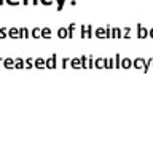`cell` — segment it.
I'll use <instances>...</instances> for the list:
<instances>
[{"instance_id":"obj_1","label":"cell","mask_w":153,"mask_h":150,"mask_svg":"<svg viewBox=\"0 0 153 150\" xmlns=\"http://www.w3.org/2000/svg\"><path fill=\"white\" fill-rule=\"evenodd\" d=\"M56 59H57L56 54H51L50 59H46V67L48 69H56Z\"/></svg>"},{"instance_id":"obj_2","label":"cell","mask_w":153,"mask_h":150,"mask_svg":"<svg viewBox=\"0 0 153 150\" xmlns=\"http://www.w3.org/2000/svg\"><path fill=\"white\" fill-rule=\"evenodd\" d=\"M8 37L10 38H21V37H19V27L8 29Z\"/></svg>"},{"instance_id":"obj_3","label":"cell","mask_w":153,"mask_h":150,"mask_svg":"<svg viewBox=\"0 0 153 150\" xmlns=\"http://www.w3.org/2000/svg\"><path fill=\"white\" fill-rule=\"evenodd\" d=\"M57 37H59V38H69V29L59 27V29H57Z\"/></svg>"},{"instance_id":"obj_4","label":"cell","mask_w":153,"mask_h":150,"mask_svg":"<svg viewBox=\"0 0 153 150\" xmlns=\"http://www.w3.org/2000/svg\"><path fill=\"white\" fill-rule=\"evenodd\" d=\"M70 66L74 67V69H80V67H83V62H81V57H74V59H70Z\"/></svg>"},{"instance_id":"obj_5","label":"cell","mask_w":153,"mask_h":150,"mask_svg":"<svg viewBox=\"0 0 153 150\" xmlns=\"http://www.w3.org/2000/svg\"><path fill=\"white\" fill-rule=\"evenodd\" d=\"M33 66H35L37 69H43V67H46V61L43 59V57H37L35 62H33Z\"/></svg>"},{"instance_id":"obj_6","label":"cell","mask_w":153,"mask_h":150,"mask_svg":"<svg viewBox=\"0 0 153 150\" xmlns=\"http://www.w3.org/2000/svg\"><path fill=\"white\" fill-rule=\"evenodd\" d=\"M3 66L7 67V69H13V67H14V59H13V57H5V59H3Z\"/></svg>"},{"instance_id":"obj_7","label":"cell","mask_w":153,"mask_h":150,"mask_svg":"<svg viewBox=\"0 0 153 150\" xmlns=\"http://www.w3.org/2000/svg\"><path fill=\"white\" fill-rule=\"evenodd\" d=\"M19 37L21 38H29L30 37V32L27 31V27H19Z\"/></svg>"},{"instance_id":"obj_8","label":"cell","mask_w":153,"mask_h":150,"mask_svg":"<svg viewBox=\"0 0 153 150\" xmlns=\"http://www.w3.org/2000/svg\"><path fill=\"white\" fill-rule=\"evenodd\" d=\"M30 37H33V38H40V37H42V29L33 27L32 31H30Z\"/></svg>"},{"instance_id":"obj_9","label":"cell","mask_w":153,"mask_h":150,"mask_svg":"<svg viewBox=\"0 0 153 150\" xmlns=\"http://www.w3.org/2000/svg\"><path fill=\"white\" fill-rule=\"evenodd\" d=\"M24 67H26L24 61L21 59V57H16V59H14V69H24Z\"/></svg>"},{"instance_id":"obj_10","label":"cell","mask_w":153,"mask_h":150,"mask_svg":"<svg viewBox=\"0 0 153 150\" xmlns=\"http://www.w3.org/2000/svg\"><path fill=\"white\" fill-rule=\"evenodd\" d=\"M42 38H51V29L50 27L42 29Z\"/></svg>"},{"instance_id":"obj_11","label":"cell","mask_w":153,"mask_h":150,"mask_svg":"<svg viewBox=\"0 0 153 150\" xmlns=\"http://www.w3.org/2000/svg\"><path fill=\"white\" fill-rule=\"evenodd\" d=\"M120 37H121V29L113 27L112 29V38H120Z\"/></svg>"},{"instance_id":"obj_12","label":"cell","mask_w":153,"mask_h":150,"mask_svg":"<svg viewBox=\"0 0 153 150\" xmlns=\"http://www.w3.org/2000/svg\"><path fill=\"white\" fill-rule=\"evenodd\" d=\"M94 67H97V69H102V67H105V59H102V57L96 59V64H94Z\"/></svg>"},{"instance_id":"obj_13","label":"cell","mask_w":153,"mask_h":150,"mask_svg":"<svg viewBox=\"0 0 153 150\" xmlns=\"http://www.w3.org/2000/svg\"><path fill=\"white\" fill-rule=\"evenodd\" d=\"M93 37V26H86V38H91Z\"/></svg>"},{"instance_id":"obj_14","label":"cell","mask_w":153,"mask_h":150,"mask_svg":"<svg viewBox=\"0 0 153 150\" xmlns=\"http://www.w3.org/2000/svg\"><path fill=\"white\" fill-rule=\"evenodd\" d=\"M0 35H2L0 38H7L8 37V29L7 27H2V29H0Z\"/></svg>"},{"instance_id":"obj_15","label":"cell","mask_w":153,"mask_h":150,"mask_svg":"<svg viewBox=\"0 0 153 150\" xmlns=\"http://www.w3.org/2000/svg\"><path fill=\"white\" fill-rule=\"evenodd\" d=\"M33 62H35V61H33L32 57H27V59H26V69H30V67L33 66Z\"/></svg>"},{"instance_id":"obj_16","label":"cell","mask_w":153,"mask_h":150,"mask_svg":"<svg viewBox=\"0 0 153 150\" xmlns=\"http://www.w3.org/2000/svg\"><path fill=\"white\" fill-rule=\"evenodd\" d=\"M131 59H123V62H121V67H124V69H128V67H131Z\"/></svg>"},{"instance_id":"obj_17","label":"cell","mask_w":153,"mask_h":150,"mask_svg":"<svg viewBox=\"0 0 153 150\" xmlns=\"http://www.w3.org/2000/svg\"><path fill=\"white\" fill-rule=\"evenodd\" d=\"M143 37H147V31L139 26V38H143Z\"/></svg>"},{"instance_id":"obj_18","label":"cell","mask_w":153,"mask_h":150,"mask_svg":"<svg viewBox=\"0 0 153 150\" xmlns=\"http://www.w3.org/2000/svg\"><path fill=\"white\" fill-rule=\"evenodd\" d=\"M76 24H70V27H69V38L74 37V29H75Z\"/></svg>"},{"instance_id":"obj_19","label":"cell","mask_w":153,"mask_h":150,"mask_svg":"<svg viewBox=\"0 0 153 150\" xmlns=\"http://www.w3.org/2000/svg\"><path fill=\"white\" fill-rule=\"evenodd\" d=\"M5 3H8V5H13V7H16V5H19V0H5Z\"/></svg>"},{"instance_id":"obj_20","label":"cell","mask_w":153,"mask_h":150,"mask_svg":"<svg viewBox=\"0 0 153 150\" xmlns=\"http://www.w3.org/2000/svg\"><path fill=\"white\" fill-rule=\"evenodd\" d=\"M120 59H121V57H120V54L115 56V67H121V62H120Z\"/></svg>"},{"instance_id":"obj_21","label":"cell","mask_w":153,"mask_h":150,"mask_svg":"<svg viewBox=\"0 0 153 150\" xmlns=\"http://www.w3.org/2000/svg\"><path fill=\"white\" fill-rule=\"evenodd\" d=\"M42 5H46V7H50V5H53V0H40Z\"/></svg>"},{"instance_id":"obj_22","label":"cell","mask_w":153,"mask_h":150,"mask_svg":"<svg viewBox=\"0 0 153 150\" xmlns=\"http://www.w3.org/2000/svg\"><path fill=\"white\" fill-rule=\"evenodd\" d=\"M29 2H30V0H22V3H24V5H29ZM38 2H40V0H32V3H33V5H38Z\"/></svg>"},{"instance_id":"obj_23","label":"cell","mask_w":153,"mask_h":150,"mask_svg":"<svg viewBox=\"0 0 153 150\" xmlns=\"http://www.w3.org/2000/svg\"><path fill=\"white\" fill-rule=\"evenodd\" d=\"M105 67H107V69H110V67H113V64H112V59H105Z\"/></svg>"},{"instance_id":"obj_24","label":"cell","mask_w":153,"mask_h":150,"mask_svg":"<svg viewBox=\"0 0 153 150\" xmlns=\"http://www.w3.org/2000/svg\"><path fill=\"white\" fill-rule=\"evenodd\" d=\"M67 62H70V57H64L62 59V67H67Z\"/></svg>"},{"instance_id":"obj_25","label":"cell","mask_w":153,"mask_h":150,"mask_svg":"<svg viewBox=\"0 0 153 150\" xmlns=\"http://www.w3.org/2000/svg\"><path fill=\"white\" fill-rule=\"evenodd\" d=\"M142 62H143L142 59H136V61H134V66H136V67H140V66H142Z\"/></svg>"},{"instance_id":"obj_26","label":"cell","mask_w":153,"mask_h":150,"mask_svg":"<svg viewBox=\"0 0 153 150\" xmlns=\"http://www.w3.org/2000/svg\"><path fill=\"white\" fill-rule=\"evenodd\" d=\"M5 3V0H0V5H3Z\"/></svg>"},{"instance_id":"obj_27","label":"cell","mask_w":153,"mask_h":150,"mask_svg":"<svg viewBox=\"0 0 153 150\" xmlns=\"http://www.w3.org/2000/svg\"><path fill=\"white\" fill-rule=\"evenodd\" d=\"M150 34H152V37H153V31H152V32H150Z\"/></svg>"},{"instance_id":"obj_28","label":"cell","mask_w":153,"mask_h":150,"mask_svg":"<svg viewBox=\"0 0 153 150\" xmlns=\"http://www.w3.org/2000/svg\"><path fill=\"white\" fill-rule=\"evenodd\" d=\"M62 3H65V0H62Z\"/></svg>"},{"instance_id":"obj_29","label":"cell","mask_w":153,"mask_h":150,"mask_svg":"<svg viewBox=\"0 0 153 150\" xmlns=\"http://www.w3.org/2000/svg\"><path fill=\"white\" fill-rule=\"evenodd\" d=\"M0 62H3V59H0Z\"/></svg>"}]
</instances>
